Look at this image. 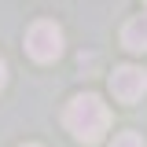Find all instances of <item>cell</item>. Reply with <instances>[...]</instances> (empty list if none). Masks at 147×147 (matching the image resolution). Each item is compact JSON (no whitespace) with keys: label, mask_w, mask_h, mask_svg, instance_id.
<instances>
[{"label":"cell","mask_w":147,"mask_h":147,"mask_svg":"<svg viewBox=\"0 0 147 147\" xmlns=\"http://www.w3.org/2000/svg\"><path fill=\"white\" fill-rule=\"evenodd\" d=\"M110 147H147V144L140 140V136H136V132H118Z\"/></svg>","instance_id":"cell-5"},{"label":"cell","mask_w":147,"mask_h":147,"mask_svg":"<svg viewBox=\"0 0 147 147\" xmlns=\"http://www.w3.org/2000/svg\"><path fill=\"white\" fill-rule=\"evenodd\" d=\"M26 52L33 55L37 63H52L63 52V33L55 22H33L30 33H26Z\"/></svg>","instance_id":"cell-2"},{"label":"cell","mask_w":147,"mask_h":147,"mask_svg":"<svg viewBox=\"0 0 147 147\" xmlns=\"http://www.w3.org/2000/svg\"><path fill=\"white\" fill-rule=\"evenodd\" d=\"M63 121H66V129H70L77 140L96 144L107 132V125H110V110H107V103L99 96H77V99H70Z\"/></svg>","instance_id":"cell-1"},{"label":"cell","mask_w":147,"mask_h":147,"mask_svg":"<svg viewBox=\"0 0 147 147\" xmlns=\"http://www.w3.org/2000/svg\"><path fill=\"white\" fill-rule=\"evenodd\" d=\"M4 81H7V66H4V59H0V88H4Z\"/></svg>","instance_id":"cell-6"},{"label":"cell","mask_w":147,"mask_h":147,"mask_svg":"<svg viewBox=\"0 0 147 147\" xmlns=\"http://www.w3.org/2000/svg\"><path fill=\"white\" fill-rule=\"evenodd\" d=\"M110 92H114V99H121V103H136L147 92V74L140 70V66H118V70L110 74Z\"/></svg>","instance_id":"cell-3"},{"label":"cell","mask_w":147,"mask_h":147,"mask_svg":"<svg viewBox=\"0 0 147 147\" xmlns=\"http://www.w3.org/2000/svg\"><path fill=\"white\" fill-rule=\"evenodd\" d=\"M22 147H40V144H22Z\"/></svg>","instance_id":"cell-7"},{"label":"cell","mask_w":147,"mask_h":147,"mask_svg":"<svg viewBox=\"0 0 147 147\" xmlns=\"http://www.w3.org/2000/svg\"><path fill=\"white\" fill-rule=\"evenodd\" d=\"M121 44H125L129 52H147V15H136L125 22V30H121Z\"/></svg>","instance_id":"cell-4"}]
</instances>
